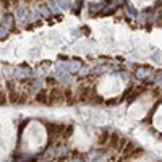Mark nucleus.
<instances>
[{
	"mask_svg": "<svg viewBox=\"0 0 162 162\" xmlns=\"http://www.w3.org/2000/svg\"><path fill=\"white\" fill-rule=\"evenodd\" d=\"M62 101H65V93L62 88H52L49 93V104H60Z\"/></svg>",
	"mask_w": 162,
	"mask_h": 162,
	"instance_id": "obj_1",
	"label": "nucleus"
},
{
	"mask_svg": "<svg viewBox=\"0 0 162 162\" xmlns=\"http://www.w3.org/2000/svg\"><path fill=\"white\" fill-rule=\"evenodd\" d=\"M15 76L20 80H29L33 76V70L29 67H18L15 70Z\"/></svg>",
	"mask_w": 162,
	"mask_h": 162,
	"instance_id": "obj_2",
	"label": "nucleus"
},
{
	"mask_svg": "<svg viewBox=\"0 0 162 162\" xmlns=\"http://www.w3.org/2000/svg\"><path fill=\"white\" fill-rule=\"evenodd\" d=\"M81 68H83V63L80 60H73V62H70L68 65H67V72H70V73H78Z\"/></svg>",
	"mask_w": 162,
	"mask_h": 162,
	"instance_id": "obj_3",
	"label": "nucleus"
},
{
	"mask_svg": "<svg viewBox=\"0 0 162 162\" xmlns=\"http://www.w3.org/2000/svg\"><path fill=\"white\" fill-rule=\"evenodd\" d=\"M13 21H15V18H13V15H10V13H5L3 15V21H2V26L5 28V29H11L13 28Z\"/></svg>",
	"mask_w": 162,
	"mask_h": 162,
	"instance_id": "obj_4",
	"label": "nucleus"
},
{
	"mask_svg": "<svg viewBox=\"0 0 162 162\" xmlns=\"http://www.w3.org/2000/svg\"><path fill=\"white\" fill-rule=\"evenodd\" d=\"M36 102H44V104H49V96L46 91H39L36 94Z\"/></svg>",
	"mask_w": 162,
	"mask_h": 162,
	"instance_id": "obj_5",
	"label": "nucleus"
},
{
	"mask_svg": "<svg viewBox=\"0 0 162 162\" xmlns=\"http://www.w3.org/2000/svg\"><path fill=\"white\" fill-rule=\"evenodd\" d=\"M68 146H65V144H60V146H57V156L59 157H67L68 156Z\"/></svg>",
	"mask_w": 162,
	"mask_h": 162,
	"instance_id": "obj_6",
	"label": "nucleus"
},
{
	"mask_svg": "<svg viewBox=\"0 0 162 162\" xmlns=\"http://www.w3.org/2000/svg\"><path fill=\"white\" fill-rule=\"evenodd\" d=\"M135 75H136V78H139V80H146V76H147V70H144V68H136V72H135Z\"/></svg>",
	"mask_w": 162,
	"mask_h": 162,
	"instance_id": "obj_7",
	"label": "nucleus"
},
{
	"mask_svg": "<svg viewBox=\"0 0 162 162\" xmlns=\"http://www.w3.org/2000/svg\"><path fill=\"white\" fill-rule=\"evenodd\" d=\"M16 16L18 18H23L24 16V7H18L16 5Z\"/></svg>",
	"mask_w": 162,
	"mask_h": 162,
	"instance_id": "obj_8",
	"label": "nucleus"
},
{
	"mask_svg": "<svg viewBox=\"0 0 162 162\" xmlns=\"http://www.w3.org/2000/svg\"><path fill=\"white\" fill-rule=\"evenodd\" d=\"M57 3H59V5L62 7V8H68V7L72 5V3H70V0H59Z\"/></svg>",
	"mask_w": 162,
	"mask_h": 162,
	"instance_id": "obj_9",
	"label": "nucleus"
},
{
	"mask_svg": "<svg viewBox=\"0 0 162 162\" xmlns=\"http://www.w3.org/2000/svg\"><path fill=\"white\" fill-rule=\"evenodd\" d=\"M39 10H41V15H44L46 18L49 16V11H47L49 8H47V7H46V5H41V7H39Z\"/></svg>",
	"mask_w": 162,
	"mask_h": 162,
	"instance_id": "obj_10",
	"label": "nucleus"
},
{
	"mask_svg": "<svg viewBox=\"0 0 162 162\" xmlns=\"http://www.w3.org/2000/svg\"><path fill=\"white\" fill-rule=\"evenodd\" d=\"M7 101H8V97H7V96L3 94V91L0 89V104H5Z\"/></svg>",
	"mask_w": 162,
	"mask_h": 162,
	"instance_id": "obj_11",
	"label": "nucleus"
},
{
	"mask_svg": "<svg viewBox=\"0 0 162 162\" xmlns=\"http://www.w3.org/2000/svg\"><path fill=\"white\" fill-rule=\"evenodd\" d=\"M7 37V29L3 26H0V39H5Z\"/></svg>",
	"mask_w": 162,
	"mask_h": 162,
	"instance_id": "obj_12",
	"label": "nucleus"
},
{
	"mask_svg": "<svg viewBox=\"0 0 162 162\" xmlns=\"http://www.w3.org/2000/svg\"><path fill=\"white\" fill-rule=\"evenodd\" d=\"M70 162H84V159H83L81 156H75V157L70 159Z\"/></svg>",
	"mask_w": 162,
	"mask_h": 162,
	"instance_id": "obj_13",
	"label": "nucleus"
},
{
	"mask_svg": "<svg viewBox=\"0 0 162 162\" xmlns=\"http://www.w3.org/2000/svg\"><path fill=\"white\" fill-rule=\"evenodd\" d=\"M0 2H2V5L5 7V8H8V7H10V0H0Z\"/></svg>",
	"mask_w": 162,
	"mask_h": 162,
	"instance_id": "obj_14",
	"label": "nucleus"
},
{
	"mask_svg": "<svg viewBox=\"0 0 162 162\" xmlns=\"http://www.w3.org/2000/svg\"><path fill=\"white\" fill-rule=\"evenodd\" d=\"M11 2L15 3V5H18V2H20V0H11Z\"/></svg>",
	"mask_w": 162,
	"mask_h": 162,
	"instance_id": "obj_15",
	"label": "nucleus"
},
{
	"mask_svg": "<svg viewBox=\"0 0 162 162\" xmlns=\"http://www.w3.org/2000/svg\"><path fill=\"white\" fill-rule=\"evenodd\" d=\"M24 2H26V3H31V2H33V0H24Z\"/></svg>",
	"mask_w": 162,
	"mask_h": 162,
	"instance_id": "obj_16",
	"label": "nucleus"
},
{
	"mask_svg": "<svg viewBox=\"0 0 162 162\" xmlns=\"http://www.w3.org/2000/svg\"><path fill=\"white\" fill-rule=\"evenodd\" d=\"M2 78H3V75H2V73H0V81H2Z\"/></svg>",
	"mask_w": 162,
	"mask_h": 162,
	"instance_id": "obj_17",
	"label": "nucleus"
}]
</instances>
